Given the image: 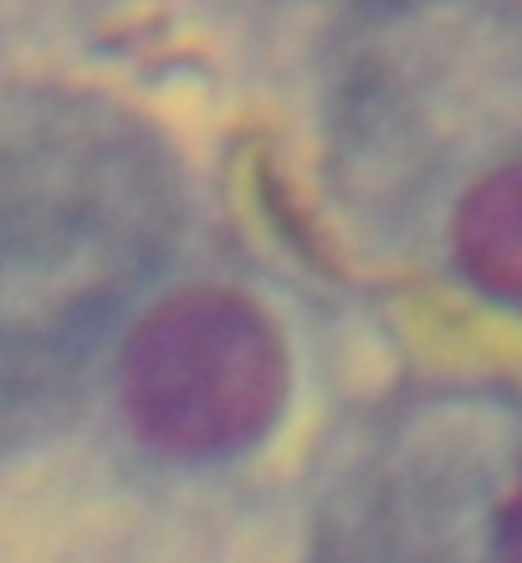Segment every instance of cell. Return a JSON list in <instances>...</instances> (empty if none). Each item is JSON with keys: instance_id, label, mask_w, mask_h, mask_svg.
<instances>
[{"instance_id": "cell-3", "label": "cell", "mask_w": 522, "mask_h": 563, "mask_svg": "<svg viewBox=\"0 0 522 563\" xmlns=\"http://www.w3.org/2000/svg\"><path fill=\"white\" fill-rule=\"evenodd\" d=\"M497 553L502 563H522V472L502 503V518H497Z\"/></svg>"}, {"instance_id": "cell-1", "label": "cell", "mask_w": 522, "mask_h": 563, "mask_svg": "<svg viewBox=\"0 0 522 563\" xmlns=\"http://www.w3.org/2000/svg\"><path fill=\"white\" fill-rule=\"evenodd\" d=\"M287 395L282 333L252 297L190 287L165 297L123 349V405L138 435L175 456L256 441Z\"/></svg>"}, {"instance_id": "cell-2", "label": "cell", "mask_w": 522, "mask_h": 563, "mask_svg": "<svg viewBox=\"0 0 522 563\" xmlns=\"http://www.w3.org/2000/svg\"><path fill=\"white\" fill-rule=\"evenodd\" d=\"M456 252L477 287L522 308V164H508L462 200Z\"/></svg>"}]
</instances>
